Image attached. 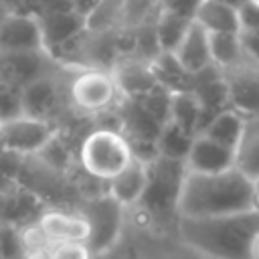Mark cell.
Here are the masks:
<instances>
[{
	"instance_id": "23",
	"label": "cell",
	"mask_w": 259,
	"mask_h": 259,
	"mask_svg": "<svg viewBox=\"0 0 259 259\" xmlns=\"http://www.w3.org/2000/svg\"><path fill=\"white\" fill-rule=\"evenodd\" d=\"M152 69L156 75V81L162 89L168 93H180V91H190L192 89V77L188 71L182 69L174 53H160L152 61Z\"/></svg>"
},
{
	"instance_id": "36",
	"label": "cell",
	"mask_w": 259,
	"mask_h": 259,
	"mask_svg": "<svg viewBox=\"0 0 259 259\" xmlns=\"http://www.w3.org/2000/svg\"><path fill=\"white\" fill-rule=\"evenodd\" d=\"M251 184H253V210L259 212V176Z\"/></svg>"
},
{
	"instance_id": "1",
	"label": "cell",
	"mask_w": 259,
	"mask_h": 259,
	"mask_svg": "<svg viewBox=\"0 0 259 259\" xmlns=\"http://www.w3.org/2000/svg\"><path fill=\"white\" fill-rule=\"evenodd\" d=\"M178 237L210 259H253L259 237V212H235L206 219H178Z\"/></svg>"
},
{
	"instance_id": "20",
	"label": "cell",
	"mask_w": 259,
	"mask_h": 259,
	"mask_svg": "<svg viewBox=\"0 0 259 259\" xmlns=\"http://www.w3.org/2000/svg\"><path fill=\"white\" fill-rule=\"evenodd\" d=\"M194 22L204 28L208 34H237L241 32L239 26V12L231 6H225L217 0H202L196 10Z\"/></svg>"
},
{
	"instance_id": "26",
	"label": "cell",
	"mask_w": 259,
	"mask_h": 259,
	"mask_svg": "<svg viewBox=\"0 0 259 259\" xmlns=\"http://www.w3.org/2000/svg\"><path fill=\"white\" fill-rule=\"evenodd\" d=\"M194 136L186 134L184 130H180L178 125H174L172 121H166L158 140H156V148H158V156L168 158V160H178L186 164V158L190 154Z\"/></svg>"
},
{
	"instance_id": "31",
	"label": "cell",
	"mask_w": 259,
	"mask_h": 259,
	"mask_svg": "<svg viewBox=\"0 0 259 259\" xmlns=\"http://www.w3.org/2000/svg\"><path fill=\"white\" fill-rule=\"evenodd\" d=\"M237 12L241 32H259V0H247Z\"/></svg>"
},
{
	"instance_id": "3",
	"label": "cell",
	"mask_w": 259,
	"mask_h": 259,
	"mask_svg": "<svg viewBox=\"0 0 259 259\" xmlns=\"http://www.w3.org/2000/svg\"><path fill=\"white\" fill-rule=\"evenodd\" d=\"M95 259H210L188 247L176 229H162L140 208L125 210V229L119 243Z\"/></svg>"
},
{
	"instance_id": "27",
	"label": "cell",
	"mask_w": 259,
	"mask_h": 259,
	"mask_svg": "<svg viewBox=\"0 0 259 259\" xmlns=\"http://www.w3.org/2000/svg\"><path fill=\"white\" fill-rule=\"evenodd\" d=\"M208 42H210L212 63L219 69H227L243 59L239 32L237 34H208Z\"/></svg>"
},
{
	"instance_id": "39",
	"label": "cell",
	"mask_w": 259,
	"mask_h": 259,
	"mask_svg": "<svg viewBox=\"0 0 259 259\" xmlns=\"http://www.w3.org/2000/svg\"><path fill=\"white\" fill-rule=\"evenodd\" d=\"M6 194H8V192L0 190V214H2V208H4V202H6Z\"/></svg>"
},
{
	"instance_id": "38",
	"label": "cell",
	"mask_w": 259,
	"mask_h": 259,
	"mask_svg": "<svg viewBox=\"0 0 259 259\" xmlns=\"http://www.w3.org/2000/svg\"><path fill=\"white\" fill-rule=\"evenodd\" d=\"M10 14V8H8V4H6V0H0V24L4 22V18Z\"/></svg>"
},
{
	"instance_id": "32",
	"label": "cell",
	"mask_w": 259,
	"mask_h": 259,
	"mask_svg": "<svg viewBox=\"0 0 259 259\" xmlns=\"http://www.w3.org/2000/svg\"><path fill=\"white\" fill-rule=\"evenodd\" d=\"M239 40L243 57L253 63H259V32H239Z\"/></svg>"
},
{
	"instance_id": "22",
	"label": "cell",
	"mask_w": 259,
	"mask_h": 259,
	"mask_svg": "<svg viewBox=\"0 0 259 259\" xmlns=\"http://www.w3.org/2000/svg\"><path fill=\"white\" fill-rule=\"evenodd\" d=\"M174 125L184 130L190 136H198L204 127V115L198 99L194 97L192 91H180V93H170V117Z\"/></svg>"
},
{
	"instance_id": "9",
	"label": "cell",
	"mask_w": 259,
	"mask_h": 259,
	"mask_svg": "<svg viewBox=\"0 0 259 259\" xmlns=\"http://www.w3.org/2000/svg\"><path fill=\"white\" fill-rule=\"evenodd\" d=\"M55 136V125L28 115H20L0 123V152L12 154L22 160L34 158L49 146Z\"/></svg>"
},
{
	"instance_id": "2",
	"label": "cell",
	"mask_w": 259,
	"mask_h": 259,
	"mask_svg": "<svg viewBox=\"0 0 259 259\" xmlns=\"http://www.w3.org/2000/svg\"><path fill=\"white\" fill-rule=\"evenodd\" d=\"M247 210H253V184L237 168L219 174L186 170L178 200L180 219H206Z\"/></svg>"
},
{
	"instance_id": "14",
	"label": "cell",
	"mask_w": 259,
	"mask_h": 259,
	"mask_svg": "<svg viewBox=\"0 0 259 259\" xmlns=\"http://www.w3.org/2000/svg\"><path fill=\"white\" fill-rule=\"evenodd\" d=\"M36 225L45 233L51 245L59 243H87L89 241V225L83 214L73 208H49L42 210L36 219Z\"/></svg>"
},
{
	"instance_id": "6",
	"label": "cell",
	"mask_w": 259,
	"mask_h": 259,
	"mask_svg": "<svg viewBox=\"0 0 259 259\" xmlns=\"http://www.w3.org/2000/svg\"><path fill=\"white\" fill-rule=\"evenodd\" d=\"M121 101L111 69H73L69 77L71 109L83 117L95 119L117 107Z\"/></svg>"
},
{
	"instance_id": "40",
	"label": "cell",
	"mask_w": 259,
	"mask_h": 259,
	"mask_svg": "<svg viewBox=\"0 0 259 259\" xmlns=\"http://www.w3.org/2000/svg\"><path fill=\"white\" fill-rule=\"evenodd\" d=\"M253 259H259V237H257L255 247H253Z\"/></svg>"
},
{
	"instance_id": "5",
	"label": "cell",
	"mask_w": 259,
	"mask_h": 259,
	"mask_svg": "<svg viewBox=\"0 0 259 259\" xmlns=\"http://www.w3.org/2000/svg\"><path fill=\"white\" fill-rule=\"evenodd\" d=\"M77 162L87 176L107 184L134 162V154L121 132L93 127L79 144Z\"/></svg>"
},
{
	"instance_id": "18",
	"label": "cell",
	"mask_w": 259,
	"mask_h": 259,
	"mask_svg": "<svg viewBox=\"0 0 259 259\" xmlns=\"http://www.w3.org/2000/svg\"><path fill=\"white\" fill-rule=\"evenodd\" d=\"M174 57L182 65L184 71L190 75H198L210 67H214L212 57H210V42H208V32L200 28L196 22L190 24L186 36L174 51Z\"/></svg>"
},
{
	"instance_id": "25",
	"label": "cell",
	"mask_w": 259,
	"mask_h": 259,
	"mask_svg": "<svg viewBox=\"0 0 259 259\" xmlns=\"http://www.w3.org/2000/svg\"><path fill=\"white\" fill-rule=\"evenodd\" d=\"M190 24H192V20L164 12L158 6V14L154 20V34H156L160 53H174L178 49V45L182 42V38L186 36Z\"/></svg>"
},
{
	"instance_id": "21",
	"label": "cell",
	"mask_w": 259,
	"mask_h": 259,
	"mask_svg": "<svg viewBox=\"0 0 259 259\" xmlns=\"http://www.w3.org/2000/svg\"><path fill=\"white\" fill-rule=\"evenodd\" d=\"M235 168L251 182L259 176V117H247L235 148Z\"/></svg>"
},
{
	"instance_id": "33",
	"label": "cell",
	"mask_w": 259,
	"mask_h": 259,
	"mask_svg": "<svg viewBox=\"0 0 259 259\" xmlns=\"http://www.w3.org/2000/svg\"><path fill=\"white\" fill-rule=\"evenodd\" d=\"M10 12H24V14H38L42 0H6Z\"/></svg>"
},
{
	"instance_id": "37",
	"label": "cell",
	"mask_w": 259,
	"mask_h": 259,
	"mask_svg": "<svg viewBox=\"0 0 259 259\" xmlns=\"http://www.w3.org/2000/svg\"><path fill=\"white\" fill-rule=\"evenodd\" d=\"M217 2H221V4H225V6H231V8H235V10H239L247 0H217Z\"/></svg>"
},
{
	"instance_id": "35",
	"label": "cell",
	"mask_w": 259,
	"mask_h": 259,
	"mask_svg": "<svg viewBox=\"0 0 259 259\" xmlns=\"http://www.w3.org/2000/svg\"><path fill=\"white\" fill-rule=\"evenodd\" d=\"M53 247V245H51ZM51 247H36V249H24L20 251L22 259H53Z\"/></svg>"
},
{
	"instance_id": "15",
	"label": "cell",
	"mask_w": 259,
	"mask_h": 259,
	"mask_svg": "<svg viewBox=\"0 0 259 259\" xmlns=\"http://www.w3.org/2000/svg\"><path fill=\"white\" fill-rule=\"evenodd\" d=\"M38 18H40V28H42L45 49L53 55L55 61L67 47H71L87 30V20L77 12L38 14Z\"/></svg>"
},
{
	"instance_id": "7",
	"label": "cell",
	"mask_w": 259,
	"mask_h": 259,
	"mask_svg": "<svg viewBox=\"0 0 259 259\" xmlns=\"http://www.w3.org/2000/svg\"><path fill=\"white\" fill-rule=\"evenodd\" d=\"M69 67H61L59 71L45 75L22 91V115L47 121L55 127L73 111L69 103Z\"/></svg>"
},
{
	"instance_id": "43",
	"label": "cell",
	"mask_w": 259,
	"mask_h": 259,
	"mask_svg": "<svg viewBox=\"0 0 259 259\" xmlns=\"http://www.w3.org/2000/svg\"><path fill=\"white\" fill-rule=\"evenodd\" d=\"M156 2H158V0H156Z\"/></svg>"
},
{
	"instance_id": "12",
	"label": "cell",
	"mask_w": 259,
	"mask_h": 259,
	"mask_svg": "<svg viewBox=\"0 0 259 259\" xmlns=\"http://www.w3.org/2000/svg\"><path fill=\"white\" fill-rule=\"evenodd\" d=\"M59 65L49 51L34 53H2L0 51V75L18 87H26L32 81L59 71Z\"/></svg>"
},
{
	"instance_id": "8",
	"label": "cell",
	"mask_w": 259,
	"mask_h": 259,
	"mask_svg": "<svg viewBox=\"0 0 259 259\" xmlns=\"http://www.w3.org/2000/svg\"><path fill=\"white\" fill-rule=\"evenodd\" d=\"M77 210L89 225L87 247L95 257L109 253L121 239L125 229V210L109 192L83 198Z\"/></svg>"
},
{
	"instance_id": "30",
	"label": "cell",
	"mask_w": 259,
	"mask_h": 259,
	"mask_svg": "<svg viewBox=\"0 0 259 259\" xmlns=\"http://www.w3.org/2000/svg\"><path fill=\"white\" fill-rule=\"evenodd\" d=\"M53 259H93L87 243H59L51 247Z\"/></svg>"
},
{
	"instance_id": "17",
	"label": "cell",
	"mask_w": 259,
	"mask_h": 259,
	"mask_svg": "<svg viewBox=\"0 0 259 259\" xmlns=\"http://www.w3.org/2000/svg\"><path fill=\"white\" fill-rule=\"evenodd\" d=\"M190 91L194 93V97L198 99V103L202 107L204 127L212 117H217L219 113L229 109V95H227V87H225L223 73L219 67H210V69L194 75Z\"/></svg>"
},
{
	"instance_id": "4",
	"label": "cell",
	"mask_w": 259,
	"mask_h": 259,
	"mask_svg": "<svg viewBox=\"0 0 259 259\" xmlns=\"http://www.w3.org/2000/svg\"><path fill=\"white\" fill-rule=\"evenodd\" d=\"M148 168L146 192L140 200V208L162 229H176L178 225V200L186 176V164L158 156Z\"/></svg>"
},
{
	"instance_id": "24",
	"label": "cell",
	"mask_w": 259,
	"mask_h": 259,
	"mask_svg": "<svg viewBox=\"0 0 259 259\" xmlns=\"http://www.w3.org/2000/svg\"><path fill=\"white\" fill-rule=\"evenodd\" d=\"M245 119H247L245 115H241L239 111L229 107L223 113H219L217 117H212L200 134L210 138L212 142H217L221 146H227V148L235 150L239 140H241V134H243V127H245Z\"/></svg>"
},
{
	"instance_id": "42",
	"label": "cell",
	"mask_w": 259,
	"mask_h": 259,
	"mask_svg": "<svg viewBox=\"0 0 259 259\" xmlns=\"http://www.w3.org/2000/svg\"><path fill=\"white\" fill-rule=\"evenodd\" d=\"M0 259H2V257H0Z\"/></svg>"
},
{
	"instance_id": "13",
	"label": "cell",
	"mask_w": 259,
	"mask_h": 259,
	"mask_svg": "<svg viewBox=\"0 0 259 259\" xmlns=\"http://www.w3.org/2000/svg\"><path fill=\"white\" fill-rule=\"evenodd\" d=\"M113 79L117 83L119 95L123 99H144L152 91H156L160 85L156 81L152 61L127 55L121 57L113 67H111Z\"/></svg>"
},
{
	"instance_id": "34",
	"label": "cell",
	"mask_w": 259,
	"mask_h": 259,
	"mask_svg": "<svg viewBox=\"0 0 259 259\" xmlns=\"http://www.w3.org/2000/svg\"><path fill=\"white\" fill-rule=\"evenodd\" d=\"M73 2V8H75V12L77 14H81L85 20L99 8V4L103 2V0H71Z\"/></svg>"
},
{
	"instance_id": "11",
	"label": "cell",
	"mask_w": 259,
	"mask_h": 259,
	"mask_svg": "<svg viewBox=\"0 0 259 259\" xmlns=\"http://www.w3.org/2000/svg\"><path fill=\"white\" fill-rule=\"evenodd\" d=\"M0 51L2 53L47 51L38 14L10 12L0 24Z\"/></svg>"
},
{
	"instance_id": "19",
	"label": "cell",
	"mask_w": 259,
	"mask_h": 259,
	"mask_svg": "<svg viewBox=\"0 0 259 259\" xmlns=\"http://www.w3.org/2000/svg\"><path fill=\"white\" fill-rule=\"evenodd\" d=\"M146 184H148V168L144 162L134 158V162L123 172H119L115 178L107 182V192L123 208H132L140 204L146 192Z\"/></svg>"
},
{
	"instance_id": "41",
	"label": "cell",
	"mask_w": 259,
	"mask_h": 259,
	"mask_svg": "<svg viewBox=\"0 0 259 259\" xmlns=\"http://www.w3.org/2000/svg\"><path fill=\"white\" fill-rule=\"evenodd\" d=\"M0 233H2V221H0Z\"/></svg>"
},
{
	"instance_id": "16",
	"label": "cell",
	"mask_w": 259,
	"mask_h": 259,
	"mask_svg": "<svg viewBox=\"0 0 259 259\" xmlns=\"http://www.w3.org/2000/svg\"><path fill=\"white\" fill-rule=\"evenodd\" d=\"M235 168V150L212 142L210 138L198 134L192 142L190 154L186 158V170L198 174H219Z\"/></svg>"
},
{
	"instance_id": "29",
	"label": "cell",
	"mask_w": 259,
	"mask_h": 259,
	"mask_svg": "<svg viewBox=\"0 0 259 259\" xmlns=\"http://www.w3.org/2000/svg\"><path fill=\"white\" fill-rule=\"evenodd\" d=\"M200 4H202V0H158L160 10L182 16L192 22H194V16H196V10Z\"/></svg>"
},
{
	"instance_id": "10",
	"label": "cell",
	"mask_w": 259,
	"mask_h": 259,
	"mask_svg": "<svg viewBox=\"0 0 259 259\" xmlns=\"http://www.w3.org/2000/svg\"><path fill=\"white\" fill-rule=\"evenodd\" d=\"M229 95V107L245 117H259V63L241 59L221 69Z\"/></svg>"
},
{
	"instance_id": "28",
	"label": "cell",
	"mask_w": 259,
	"mask_h": 259,
	"mask_svg": "<svg viewBox=\"0 0 259 259\" xmlns=\"http://www.w3.org/2000/svg\"><path fill=\"white\" fill-rule=\"evenodd\" d=\"M22 87L0 75V123L22 115Z\"/></svg>"
}]
</instances>
